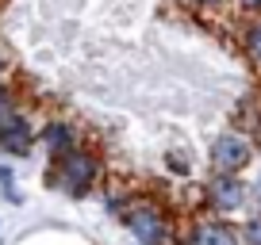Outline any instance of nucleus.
<instances>
[{
	"label": "nucleus",
	"instance_id": "f257e3e1",
	"mask_svg": "<svg viewBox=\"0 0 261 245\" xmlns=\"http://www.w3.org/2000/svg\"><path fill=\"white\" fill-rule=\"evenodd\" d=\"M100 172H104L100 157L89 146H77V149H69V154L50 161L46 180H50V188H62L69 199H85L100 184Z\"/></svg>",
	"mask_w": 261,
	"mask_h": 245
},
{
	"label": "nucleus",
	"instance_id": "f03ea898",
	"mask_svg": "<svg viewBox=\"0 0 261 245\" xmlns=\"http://www.w3.org/2000/svg\"><path fill=\"white\" fill-rule=\"evenodd\" d=\"M123 226L135 234L139 245H173V226H169V215L158 199H135L130 211L123 215Z\"/></svg>",
	"mask_w": 261,
	"mask_h": 245
},
{
	"label": "nucleus",
	"instance_id": "7ed1b4c3",
	"mask_svg": "<svg viewBox=\"0 0 261 245\" xmlns=\"http://www.w3.org/2000/svg\"><path fill=\"white\" fill-rule=\"evenodd\" d=\"M253 149H257V138L246 131H223L219 138L207 149V169L212 172H246V165L253 161Z\"/></svg>",
	"mask_w": 261,
	"mask_h": 245
},
{
	"label": "nucleus",
	"instance_id": "20e7f679",
	"mask_svg": "<svg viewBox=\"0 0 261 245\" xmlns=\"http://www.w3.org/2000/svg\"><path fill=\"white\" fill-rule=\"evenodd\" d=\"M204 199L215 215H234L250 199V184L242 180V172H207L204 180Z\"/></svg>",
	"mask_w": 261,
	"mask_h": 245
},
{
	"label": "nucleus",
	"instance_id": "39448f33",
	"mask_svg": "<svg viewBox=\"0 0 261 245\" xmlns=\"http://www.w3.org/2000/svg\"><path fill=\"white\" fill-rule=\"evenodd\" d=\"M192 245H242V234L227 219H196L188 226Z\"/></svg>",
	"mask_w": 261,
	"mask_h": 245
},
{
	"label": "nucleus",
	"instance_id": "423d86ee",
	"mask_svg": "<svg viewBox=\"0 0 261 245\" xmlns=\"http://www.w3.org/2000/svg\"><path fill=\"white\" fill-rule=\"evenodd\" d=\"M35 142H39V134H35L31 119H27V115H19L12 127H4V131H0V154H8V157H31Z\"/></svg>",
	"mask_w": 261,
	"mask_h": 245
},
{
	"label": "nucleus",
	"instance_id": "0eeeda50",
	"mask_svg": "<svg viewBox=\"0 0 261 245\" xmlns=\"http://www.w3.org/2000/svg\"><path fill=\"white\" fill-rule=\"evenodd\" d=\"M39 142H42V149L50 154V161L81 146V138H77V131H73V122H65V119H50V122H42Z\"/></svg>",
	"mask_w": 261,
	"mask_h": 245
},
{
	"label": "nucleus",
	"instance_id": "6e6552de",
	"mask_svg": "<svg viewBox=\"0 0 261 245\" xmlns=\"http://www.w3.org/2000/svg\"><path fill=\"white\" fill-rule=\"evenodd\" d=\"M234 119H238V131H246V134L257 138V131H261V100L257 96H246L242 104H238Z\"/></svg>",
	"mask_w": 261,
	"mask_h": 245
},
{
	"label": "nucleus",
	"instance_id": "1a4fd4ad",
	"mask_svg": "<svg viewBox=\"0 0 261 245\" xmlns=\"http://www.w3.org/2000/svg\"><path fill=\"white\" fill-rule=\"evenodd\" d=\"M242 42H246V54H250V62L261 69V16H253V23L246 27Z\"/></svg>",
	"mask_w": 261,
	"mask_h": 245
},
{
	"label": "nucleus",
	"instance_id": "9d476101",
	"mask_svg": "<svg viewBox=\"0 0 261 245\" xmlns=\"http://www.w3.org/2000/svg\"><path fill=\"white\" fill-rule=\"evenodd\" d=\"M19 104H16V96H12V88H4V84H0V131H4V127H12V122L19 119Z\"/></svg>",
	"mask_w": 261,
	"mask_h": 245
},
{
	"label": "nucleus",
	"instance_id": "9b49d317",
	"mask_svg": "<svg viewBox=\"0 0 261 245\" xmlns=\"http://www.w3.org/2000/svg\"><path fill=\"white\" fill-rule=\"evenodd\" d=\"M242 245H261V211L253 219H246L242 226Z\"/></svg>",
	"mask_w": 261,
	"mask_h": 245
},
{
	"label": "nucleus",
	"instance_id": "f8f14e48",
	"mask_svg": "<svg viewBox=\"0 0 261 245\" xmlns=\"http://www.w3.org/2000/svg\"><path fill=\"white\" fill-rule=\"evenodd\" d=\"M165 169H169V172H177V176H188V157L173 149V154H165Z\"/></svg>",
	"mask_w": 261,
	"mask_h": 245
},
{
	"label": "nucleus",
	"instance_id": "ddd939ff",
	"mask_svg": "<svg viewBox=\"0 0 261 245\" xmlns=\"http://www.w3.org/2000/svg\"><path fill=\"white\" fill-rule=\"evenodd\" d=\"M234 8H242V12H250V16H261V0H230Z\"/></svg>",
	"mask_w": 261,
	"mask_h": 245
},
{
	"label": "nucleus",
	"instance_id": "4468645a",
	"mask_svg": "<svg viewBox=\"0 0 261 245\" xmlns=\"http://www.w3.org/2000/svg\"><path fill=\"white\" fill-rule=\"evenodd\" d=\"M173 245H192V237H188V234H177V237H173Z\"/></svg>",
	"mask_w": 261,
	"mask_h": 245
},
{
	"label": "nucleus",
	"instance_id": "2eb2a0df",
	"mask_svg": "<svg viewBox=\"0 0 261 245\" xmlns=\"http://www.w3.org/2000/svg\"><path fill=\"white\" fill-rule=\"evenodd\" d=\"M253 199H257V211H261V176H257V184H253Z\"/></svg>",
	"mask_w": 261,
	"mask_h": 245
},
{
	"label": "nucleus",
	"instance_id": "dca6fc26",
	"mask_svg": "<svg viewBox=\"0 0 261 245\" xmlns=\"http://www.w3.org/2000/svg\"><path fill=\"white\" fill-rule=\"evenodd\" d=\"M4 69H8V62H4V57H0V77H4Z\"/></svg>",
	"mask_w": 261,
	"mask_h": 245
},
{
	"label": "nucleus",
	"instance_id": "f3484780",
	"mask_svg": "<svg viewBox=\"0 0 261 245\" xmlns=\"http://www.w3.org/2000/svg\"><path fill=\"white\" fill-rule=\"evenodd\" d=\"M185 4H204V0H185Z\"/></svg>",
	"mask_w": 261,
	"mask_h": 245
}]
</instances>
